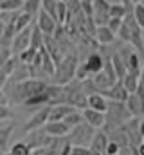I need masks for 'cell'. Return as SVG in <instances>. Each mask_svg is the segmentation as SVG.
I'll return each instance as SVG.
<instances>
[{
	"label": "cell",
	"instance_id": "cell-46",
	"mask_svg": "<svg viewBox=\"0 0 144 155\" xmlns=\"http://www.w3.org/2000/svg\"><path fill=\"white\" fill-rule=\"evenodd\" d=\"M115 155H121V152H119V153H115Z\"/></svg>",
	"mask_w": 144,
	"mask_h": 155
},
{
	"label": "cell",
	"instance_id": "cell-28",
	"mask_svg": "<svg viewBox=\"0 0 144 155\" xmlns=\"http://www.w3.org/2000/svg\"><path fill=\"white\" fill-rule=\"evenodd\" d=\"M128 9H132V7H124L123 4H110V7H108V16H110V18H121V20H123Z\"/></svg>",
	"mask_w": 144,
	"mask_h": 155
},
{
	"label": "cell",
	"instance_id": "cell-20",
	"mask_svg": "<svg viewBox=\"0 0 144 155\" xmlns=\"http://www.w3.org/2000/svg\"><path fill=\"white\" fill-rule=\"evenodd\" d=\"M94 38L99 45H110L115 41V35L108 29L106 25H97L96 27V33H94Z\"/></svg>",
	"mask_w": 144,
	"mask_h": 155
},
{
	"label": "cell",
	"instance_id": "cell-43",
	"mask_svg": "<svg viewBox=\"0 0 144 155\" xmlns=\"http://www.w3.org/2000/svg\"><path fill=\"white\" fill-rule=\"evenodd\" d=\"M4 155H11V153H9V152H4Z\"/></svg>",
	"mask_w": 144,
	"mask_h": 155
},
{
	"label": "cell",
	"instance_id": "cell-30",
	"mask_svg": "<svg viewBox=\"0 0 144 155\" xmlns=\"http://www.w3.org/2000/svg\"><path fill=\"white\" fill-rule=\"evenodd\" d=\"M36 49H33V47H27V49H24L16 58H18V61L20 63H25V65H31L33 63V60H34V56H36Z\"/></svg>",
	"mask_w": 144,
	"mask_h": 155
},
{
	"label": "cell",
	"instance_id": "cell-5",
	"mask_svg": "<svg viewBox=\"0 0 144 155\" xmlns=\"http://www.w3.org/2000/svg\"><path fill=\"white\" fill-rule=\"evenodd\" d=\"M123 128L126 132L130 148H137V146L142 144V124H141V117H132L128 123L123 124Z\"/></svg>",
	"mask_w": 144,
	"mask_h": 155
},
{
	"label": "cell",
	"instance_id": "cell-35",
	"mask_svg": "<svg viewBox=\"0 0 144 155\" xmlns=\"http://www.w3.org/2000/svg\"><path fill=\"white\" fill-rule=\"evenodd\" d=\"M22 7V0H4L0 2V11H18Z\"/></svg>",
	"mask_w": 144,
	"mask_h": 155
},
{
	"label": "cell",
	"instance_id": "cell-41",
	"mask_svg": "<svg viewBox=\"0 0 144 155\" xmlns=\"http://www.w3.org/2000/svg\"><path fill=\"white\" fill-rule=\"evenodd\" d=\"M139 2H142V0H132V4H139Z\"/></svg>",
	"mask_w": 144,
	"mask_h": 155
},
{
	"label": "cell",
	"instance_id": "cell-44",
	"mask_svg": "<svg viewBox=\"0 0 144 155\" xmlns=\"http://www.w3.org/2000/svg\"><path fill=\"white\" fill-rule=\"evenodd\" d=\"M60 2H67V0H60Z\"/></svg>",
	"mask_w": 144,
	"mask_h": 155
},
{
	"label": "cell",
	"instance_id": "cell-42",
	"mask_svg": "<svg viewBox=\"0 0 144 155\" xmlns=\"http://www.w3.org/2000/svg\"><path fill=\"white\" fill-rule=\"evenodd\" d=\"M88 155H101V153H97V152H90Z\"/></svg>",
	"mask_w": 144,
	"mask_h": 155
},
{
	"label": "cell",
	"instance_id": "cell-23",
	"mask_svg": "<svg viewBox=\"0 0 144 155\" xmlns=\"http://www.w3.org/2000/svg\"><path fill=\"white\" fill-rule=\"evenodd\" d=\"M92 79V83H94V87L97 88V92H101V90H106L110 88L112 85H113V81H110L103 72H97V74H94V76H90Z\"/></svg>",
	"mask_w": 144,
	"mask_h": 155
},
{
	"label": "cell",
	"instance_id": "cell-33",
	"mask_svg": "<svg viewBox=\"0 0 144 155\" xmlns=\"http://www.w3.org/2000/svg\"><path fill=\"white\" fill-rule=\"evenodd\" d=\"M65 18H67V4L65 2H56V22L60 25L65 24Z\"/></svg>",
	"mask_w": 144,
	"mask_h": 155
},
{
	"label": "cell",
	"instance_id": "cell-4",
	"mask_svg": "<svg viewBox=\"0 0 144 155\" xmlns=\"http://www.w3.org/2000/svg\"><path fill=\"white\" fill-rule=\"evenodd\" d=\"M94 132H96V130H94L92 126H88V124L83 121V123H79L77 126L70 128V132L67 134V141L70 143L72 146H88V143H90Z\"/></svg>",
	"mask_w": 144,
	"mask_h": 155
},
{
	"label": "cell",
	"instance_id": "cell-17",
	"mask_svg": "<svg viewBox=\"0 0 144 155\" xmlns=\"http://www.w3.org/2000/svg\"><path fill=\"white\" fill-rule=\"evenodd\" d=\"M106 143H108V135L103 130L94 132V135H92V139L88 143V150L90 152H97V153L103 155L105 153V148H106Z\"/></svg>",
	"mask_w": 144,
	"mask_h": 155
},
{
	"label": "cell",
	"instance_id": "cell-18",
	"mask_svg": "<svg viewBox=\"0 0 144 155\" xmlns=\"http://www.w3.org/2000/svg\"><path fill=\"white\" fill-rule=\"evenodd\" d=\"M106 107H108V99L101 94H90L87 96V108H92V110H97V112H106Z\"/></svg>",
	"mask_w": 144,
	"mask_h": 155
},
{
	"label": "cell",
	"instance_id": "cell-9",
	"mask_svg": "<svg viewBox=\"0 0 144 155\" xmlns=\"http://www.w3.org/2000/svg\"><path fill=\"white\" fill-rule=\"evenodd\" d=\"M41 132L52 139L56 137H67V134L70 132V128L63 123V121H47L43 126H41Z\"/></svg>",
	"mask_w": 144,
	"mask_h": 155
},
{
	"label": "cell",
	"instance_id": "cell-40",
	"mask_svg": "<svg viewBox=\"0 0 144 155\" xmlns=\"http://www.w3.org/2000/svg\"><path fill=\"white\" fill-rule=\"evenodd\" d=\"M119 4H123L124 7H132V5H133V4H132V0H121Z\"/></svg>",
	"mask_w": 144,
	"mask_h": 155
},
{
	"label": "cell",
	"instance_id": "cell-8",
	"mask_svg": "<svg viewBox=\"0 0 144 155\" xmlns=\"http://www.w3.org/2000/svg\"><path fill=\"white\" fill-rule=\"evenodd\" d=\"M34 25L41 31V33H43V35H52V33H54V29H56L60 24H58L51 15H47L45 11H41V9H40V11L36 13V16H34Z\"/></svg>",
	"mask_w": 144,
	"mask_h": 155
},
{
	"label": "cell",
	"instance_id": "cell-27",
	"mask_svg": "<svg viewBox=\"0 0 144 155\" xmlns=\"http://www.w3.org/2000/svg\"><path fill=\"white\" fill-rule=\"evenodd\" d=\"M110 61H112V67H113V71H115L117 79H121V78L126 74V67H124L123 60H121V58H119V54L115 52V54H112V56H110Z\"/></svg>",
	"mask_w": 144,
	"mask_h": 155
},
{
	"label": "cell",
	"instance_id": "cell-3",
	"mask_svg": "<svg viewBox=\"0 0 144 155\" xmlns=\"http://www.w3.org/2000/svg\"><path fill=\"white\" fill-rule=\"evenodd\" d=\"M132 119L130 112L126 110L124 103L119 101H108L106 112H105V124H103V132H110L117 126H123L124 123H128Z\"/></svg>",
	"mask_w": 144,
	"mask_h": 155
},
{
	"label": "cell",
	"instance_id": "cell-10",
	"mask_svg": "<svg viewBox=\"0 0 144 155\" xmlns=\"http://www.w3.org/2000/svg\"><path fill=\"white\" fill-rule=\"evenodd\" d=\"M47 117H49V105L38 108V112H36L34 116L29 119V123L24 126V132L29 134V132H34V130H41V126L47 123Z\"/></svg>",
	"mask_w": 144,
	"mask_h": 155
},
{
	"label": "cell",
	"instance_id": "cell-2",
	"mask_svg": "<svg viewBox=\"0 0 144 155\" xmlns=\"http://www.w3.org/2000/svg\"><path fill=\"white\" fill-rule=\"evenodd\" d=\"M79 60H77V54L76 52H67L56 65H54V72H52V83L54 85H67L69 81L74 79V72H76V67H77Z\"/></svg>",
	"mask_w": 144,
	"mask_h": 155
},
{
	"label": "cell",
	"instance_id": "cell-32",
	"mask_svg": "<svg viewBox=\"0 0 144 155\" xmlns=\"http://www.w3.org/2000/svg\"><path fill=\"white\" fill-rule=\"evenodd\" d=\"M9 153H11V155H31V153H33V150H31L24 141H20V143H15V144L11 146Z\"/></svg>",
	"mask_w": 144,
	"mask_h": 155
},
{
	"label": "cell",
	"instance_id": "cell-25",
	"mask_svg": "<svg viewBox=\"0 0 144 155\" xmlns=\"http://www.w3.org/2000/svg\"><path fill=\"white\" fill-rule=\"evenodd\" d=\"M124 65H126V72H139L141 71V58H139V54L135 51H132V54L126 58Z\"/></svg>",
	"mask_w": 144,
	"mask_h": 155
},
{
	"label": "cell",
	"instance_id": "cell-38",
	"mask_svg": "<svg viewBox=\"0 0 144 155\" xmlns=\"http://www.w3.org/2000/svg\"><path fill=\"white\" fill-rule=\"evenodd\" d=\"M88 153H90L88 146H72L69 155H88Z\"/></svg>",
	"mask_w": 144,
	"mask_h": 155
},
{
	"label": "cell",
	"instance_id": "cell-7",
	"mask_svg": "<svg viewBox=\"0 0 144 155\" xmlns=\"http://www.w3.org/2000/svg\"><path fill=\"white\" fill-rule=\"evenodd\" d=\"M31 27H33V25H29V27H25V29H22V31L15 33V36H13V40H11V54H13V56H18L24 49H27V47H29V40H31Z\"/></svg>",
	"mask_w": 144,
	"mask_h": 155
},
{
	"label": "cell",
	"instance_id": "cell-31",
	"mask_svg": "<svg viewBox=\"0 0 144 155\" xmlns=\"http://www.w3.org/2000/svg\"><path fill=\"white\" fill-rule=\"evenodd\" d=\"M63 123H65L69 128H74V126H77L79 123H83L81 112H77V110H72L70 114H67V116L63 117Z\"/></svg>",
	"mask_w": 144,
	"mask_h": 155
},
{
	"label": "cell",
	"instance_id": "cell-34",
	"mask_svg": "<svg viewBox=\"0 0 144 155\" xmlns=\"http://www.w3.org/2000/svg\"><path fill=\"white\" fill-rule=\"evenodd\" d=\"M132 15H133L135 22L142 27V25H144V5H142V2L133 4V7H132Z\"/></svg>",
	"mask_w": 144,
	"mask_h": 155
},
{
	"label": "cell",
	"instance_id": "cell-22",
	"mask_svg": "<svg viewBox=\"0 0 144 155\" xmlns=\"http://www.w3.org/2000/svg\"><path fill=\"white\" fill-rule=\"evenodd\" d=\"M33 16L31 15H27V13H24V11H20L18 13V16L15 18V33H18V31H22V29H25V27H29V25H33Z\"/></svg>",
	"mask_w": 144,
	"mask_h": 155
},
{
	"label": "cell",
	"instance_id": "cell-24",
	"mask_svg": "<svg viewBox=\"0 0 144 155\" xmlns=\"http://www.w3.org/2000/svg\"><path fill=\"white\" fill-rule=\"evenodd\" d=\"M24 105L25 107H45V105H49V99H47V94H45V90H41L40 94H34L33 97H29V99H25L24 101Z\"/></svg>",
	"mask_w": 144,
	"mask_h": 155
},
{
	"label": "cell",
	"instance_id": "cell-16",
	"mask_svg": "<svg viewBox=\"0 0 144 155\" xmlns=\"http://www.w3.org/2000/svg\"><path fill=\"white\" fill-rule=\"evenodd\" d=\"M141 71L139 72H126L124 76L121 78L119 81H121V85L124 87V90L128 92V94H133L137 88H139V85H141Z\"/></svg>",
	"mask_w": 144,
	"mask_h": 155
},
{
	"label": "cell",
	"instance_id": "cell-19",
	"mask_svg": "<svg viewBox=\"0 0 144 155\" xmlns=\"http://www.w3.org/2000/svg\"><path fill=\"white\" fill-rule=\"evenodd\" d=\"M72 110H76V108H72L70 105H52V107H49L47 121H63V117L70 114Z\"/></svg>",
	"mask_w": 144,
	"mask_h": 155
},
{
	"label": "cell",
	"instance_id": "cell-12",
	"mask_svg": "<svg viewBox=\"0 0 144 155\" xmlns=\"http://www.w3.org/2000/svg\"><path fill=\"white\" fill-rule=\"evenodd\" d=\"M81 117H83V121H85L88 126H92L94 130H99V128H103V124H105V114H103V112H97V110H92V108L81 110Z\"/></svg>",
	"mask_w": 144,
	"mask_h": 155
},
{
	"label": "cell",
	"instance_id": "cell-45",
	"mask_svg": "<svg viewBox=\"0 0 144 155\" xmlns=\"http://www.w3.org/2000/svg\"><path fill=\"white\" fill-rule=\"evenodd\" d=\"M0 155H4V152H0Z\"/></svg>",
	"mask_w": 144,
	"mask_h": 155
},
{
	"label": "cell",
	"instance_id": "cell-26",
	"mask_svg": "<svg viewBox=\"0 0 144 155\" xmlns=\"http://www.w3.org/2000/svg\"><path fill=\"white\" fill-rule=\"evenodd\" d=\"M43 36H45V35H43L36 25H33V27H31V40H29V47H33V49L38 51V49L43 45Z\"/></svg>",
	"mask_w": 144,
	"mask_h": 155
},
{
	"label": "cell",
	"instance_id": "cell-36",
	"mask_svg": "<svg viewBox=\"0 0 144 155\" xmlns=\"http://www.w3.org/2000/svg\"><path fill=\"white\" fill-rule=\"evenodd\" d=\"M121 24H123V20H121V18H108L106 27L112 31V33H113V35H117V31H119Z\"/></svg>",
	"mask_w": 144,
	"mask_h": 155
},
{
	"label": "cell",
	"instance_id": "cell-37",
	"mask_svg": "<svg viewBox=\"0 0 144 155\" xmlns=\"http://www.w3.org/2000/svg\"><path fill=\"white\" fill-rule=\"evenodd\" d=\"M15 114H13V110L11 108H7V107H2L0 105V121H5V119H13Z\"/></svg>",
	"mask_w": 144,
	"mask_h": 155
},
{
	"label": "cell",
	"instance_id": "cell-29",
	"mask_svg": "<svg viewBox=\"0 0 144 155\" xmlns=\"http://www.w3.org/2000/svg\"><path fill=\"white\" fill-rule=\"evenodd\" d=\"M20 9L34 18L36 13L40 11V0H22V7Z\"/></svg>",
	"mask_w": 144,
	"mask_h": 155
},
{
	"label": "cell",
	"instance_id": "cell-11",
	"mask_svg": "<svg viewBox=\"0 0 144 155\" xmlns=\"http://www.w3.org/2000/svg\"><path fill=\"white\" fill-rule=\"evenodd\" d=\"M97 94L105 96L108 101H119V103H124V101H126V97H128V92L124 90V87L121 85V81H115L110 88L101 90V92H97Z\"/></svg>",
	"mask_w": 144,
	"mask_h": 155
},
{
	"label": "cell",
	"instance_id": "cell-1",
	"mask_svg": "<svg viewBox=\"0 0 144 155\" xmlns=\"http://www.w3.org/2000/svg\"><path fill=\"white\" fill-rule=\"evenodd\" d=\"M45 81L41 79H24V81H18V83H9V88H11V101L15 103H24L25 99L33 97L34 94H40L43 88H45Z\"/></svg>",
	"mask_w": 144,
	"mask_h": 155
},
{
	"label": "cell",
	"instance_id": "cell-21",
	"mask_svg": "<svg viewBox=\"0 0 144 155\" xmlns=\"http://www.w3.org/2000/svg\"><path fill=\"white\" fill-rule=\"evenodd\" d=\"M13 128H15V123H9L5 126H0V152H5L7 150V144H9Z\"/></svg>",
	"mask_w": 144,
	"mask_h": 155
},
{
	"label": "cell",
	"instance_id": "cell-13",
	"mask_svg": "<svg viewBox=\"0 0 144 155\" xmlns=\"http://www.w3.org/2000/svg\"><path fill=\"white\" fill-rule=\"evenodd\" d=\"M124 107H126V110L130 112L132 117H141L142 116V97H141V94H137V92L128 94V97L124 101Z\"/></svg>",
	"mask_w": 144,
	"mask_h": 155
},
{
	"label": "cell",
	"instance_id": "cell-15",
	"mask_svg": "<svg viewBox=\"0 0 144 155\" xmlns=\"http://www.w3.org/2000/svg\"><path fill=\"white\" fill-rule=\"evenodd\" d=\"M52 141V137L45 135L41 130H34V132H29V141L25 143L31 150H36V148H43V146H49Z\"/></svg>",
	"mask_w": 144,
	"mask_h": 155
},
{
	"label": "cell",
	"instance_id": "cell-6",
	"mask_svg": "<svg viewBox=\"0 0 144 155\" xmlns=\"http://www.w3.org/2000/svg\"><path fill=\"white\" fill-rule=\"evenodd\" d=\"M110 0H92V20L97 25H106L108 22V7H110Z\"/></svg>",
	"mask_w": 144,
	"mask_h": 155
},
{
	"label": "cell",
	"instance_id": "cell-14",
	"mask_svg": "<svg viewBox=\"0 0 144 155\" xmlns=\"http://www.w3.org/2000/svg\"><path fill=\"white\" fill-rule=\"evenodd\" d=\"M103 61H105V58H103L99 52H90V54L87 56L83 67H85V71H87L90 76H94V74L101 72V69H103Z\"/></svg>",
	"mask_w": 144,
	"mask_h": 155
},
{
	"label": "cell",
	"instance_id": "cell-39",
	"mask_svg": "<svg viewBox=\"0 0 144 155\" xmlns=\"http://www.w3.org/2000/svg\"><path fill=\"white\" fill-rule=\"evenodd\" d=\"M0 105L2 107H7V97H5V92L0 88Z\"/></svg>",
	"mask_w": 144,
	"mask_h": 155
}]
</instances>
